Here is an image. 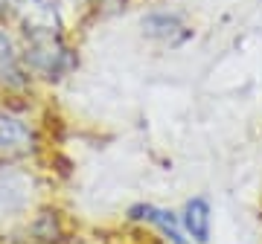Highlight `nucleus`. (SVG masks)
<instances>
[{
    "instance_id": "obj_1",
    "label": "nucleus",
    "mask_w": 262,
    "mask_h": 244,
    "mask_svg": "<svg viewBox=\"0 0 262 244\" xmlns=\"http://www.w3.org/2000/svg\"><path fill=\"white\" fill-rule=\"evenodd\" d=\"M58 119L50 96L0 99V160L56 166Z\"/></svg>"
},
{
    "instance_id": "obj_2",
    "label": "nucleus",
    "mask_w": 262,
    "mask_h": 244,
    "mask_svg": "<svg viewBox=\"0 0 262 244\" xmlns=\"http://www.w3.org/2000/svg\"><path fill=\"white\" fill-rule=\"evenodd\" d=\"M58 198L56 166L0 160V241L18 238L41 204Z\"/></svg>"
},
{
    "instance_id": "obj_3",
    "label": "nucleus",
    "mask_w": 262,
    "mask_h": 244,
    "mask_svg": "<svg viewBox=\"0 0 262 244\" xmlns=\"http://www.w3.org/2000/svg\"><path fill=\"white\" fill-rule=\"evenodd\" d=\"M79 38L82 35L64 32V29L20 32L27 70L44 96H53L82 70V41Z\"/></svg>"
},
{
    "instance_id": "obj_4",
    "label": "nucleus",
    "mask_w": 262,
    "mask_h": 244,
    "mask_svg": "<svg viewBox=\"0 0 262 244\" xmlns=\"http://www.w3.org/2000/svg\"><path fill=\"white\" fill-rule=\"evenodd\" d=\"M6 20L20 32L64 29V32L82 35L88 27V20L79 9V0H12Z\"/></svg>"
},
{
    "instance_id": "obj_5",
    "label": "nucleus",
    "mask_w": 262,
    "mask_h": 244,
    "mask_svg": "<svg viewBox=\"0 0 262 244\" xmlns=\"http://www.w3.org/2000/svg\"><path fill=\"white\" fill-rule=\"evenodd\" d=\"M137 29H140V38L146 44H151L155 50H163V53L184 50L195 38V20L184 9L169 6V3L143 9Z\"/></svg>"
},
{
    "instance_id": "obj_6",
    "label": "nucleus",
    "mask_w": 262,
    "mask_h": 244,
    "mask_svg": "<svg viewBox=\"0 0 262 244\" xmlns=\"http://www.w3.org/2000/svg\"><path fill=\"white\" fill-rule=\"evenodd\" d=\"M44 96L35 87L24 61L20 32L0 18V99H35Z\"/></svg>"
},
{
    "instance_id": "obj_7",
    "label": "nucleus",
    "mask_w": 262,
    "mask_h": 244,
    "mask_svg": "<svg viewBox=\"0 0 262 244\" xmlns=\"http://www.w3.org/2000/svg\"><path fill=\"white\" fill-rule=\"evenodd\" d=\"M122 224L137 230L143 238H149L151 244H192L189 235L184 233L178 218V209H169L155 201H137L125 209Z\"/></svg>"
},
{
    "instance_id": "obj_8",
    "label": "nucleus",
    "mask_w": 262,
    "mask_h": 244,
    "mask_svg": "<svg viewBox=\"0 0 262 244\" xmlns=\"http://www.w3.org/2000/svg\"><path fill=\"white\" fill-rule=\"evenodd\" d=\"M79 230H82V224L76 221L70 207L58 195L35 209V215L29 218V224L24 227L18 238H24L27 244H67L76 238Z\"/></svg>"
},
{
    "instance_id": "obj_9",
    "label": "nucleus",
    "mask_w": 262,
    "mask_h": 244,
    "mask_svg": "<svg viewBox=\"0 0 262 244\" xmlns=\"http://www.w3.org/2000/svg\"><path fill=\"white\" fill-rule=\"evenodd\" d=\"M178 218L184 233L189 235L192 244H213L215 235V207L210 195L198 192V195H189L184 204L178 207Z\"/></svg>"
},
{
    "instance_id": "obj_10",
    "label": "nucleus",
    "mask_w": 262,
    "mask_h": 244,
    "mask_svg": "<svg viewBox=\"0 0 262 244\" xmlns=\"http://www.w3.org/2000/svg\"><path fill=\"white\" fill-rule=\"evenodd\" d=\"M67 244H151V241L143 238L137 230L122 224L120 230L117 227H82L73 241Z\"/></svg>"
},
{
    "instance_id": "obj_11",
    "label": "nucleus",
    "mask_w": 262,
    "mask_h": 244,
    "mask_svg": "<svg viewBox=\"0 0 262 244\" xmlns=\"http://www.w3.org/2000/svg\"><path fill=\"white\" fill-rule=\"evenodd\" d=\"M134 3H137V0H79V9H82L88 23H94V20L117 18L122 12H128Z\"/></svg>"
},
{
    "instance_id": "obj_12",
    "label": "nucleus",
    "mask_w": 262,
    "mask_h": 244,
    "mask_svg": "<svg viewBox=\"0 0 262 244\" xmlns=\"http://www.w3.org/2000/svg\"><path fill=\"white\" fill-rule=\"evenodd\" d=\"M9 6H12V0H0V18L3 20L9 18Z\"/></svg>"
},
{
    "instance_id": "obj_13",
    "label": "nucleus",
    "mask_w": 262,
    "mask_h": 244,
    "mask_svg": "<svg viewBox=\"0 0 262 244\" xmlns=\"http://www.w3.org/2000/svg\"><path fill=\"white\" fill-rule=\"evenodd\" d=\"M0 244H27L24 238H6V241H0Z\"/></svg>"
}]
</instances>
